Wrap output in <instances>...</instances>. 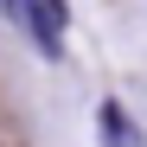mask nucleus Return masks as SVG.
Wrapping results in <instances>:
<instances>
[{"label": "nucleus", "mask_w": 147, "mask_h": 147, "mask_svg": "<svg viewBox=\"0 0 147 147\" xmlns=\"http://www.w3.org/2000/svg\"><path fill=\"white\" fill-rule=\"evenodd\" d=\"M102 141H109V147H128V141H134V128L121 121V109H115V102L102 109Z\"/></svg>", "instance_id": "obj_1"}]
</instances>
